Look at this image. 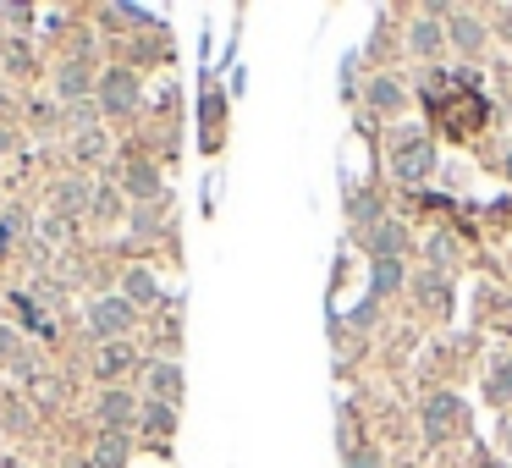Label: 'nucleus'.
Returning <instances> with one entry per match:
<instances>
[{
	"label": "nucleus",
	"mask_w": 512,
	"mask_h": 468,
	"mask_svg": "<svg viewBox=\"0 0 512 468\" xmlns=\"http://www.w3.org/2000/svg\"><path fill=\"white\" fill-rule=\"evenodd\" d=\"M138 105V72L133 67H105L100 78V116H133Z\"/></svg>",
	"instance_id": "obj_2"
},
{
	"label": "nucleus",
	"mask_w": 512,
	"mask_h": 468,
	"mask_svg": "<svg viewBox=\"0 0 512 468\" xmlns=\"http://www.w3.org/2000/svg\"><path fill=\"white\" fill-rule=\"evenodd\" d=\"M144 380H149V402H177L182 397V364H171V358L149 364Z\"/></svg>",
	"instance_id": "obj_3"
},
{
	"label": "nucleus",
	"mask_w": 512,
	"mask_h": 468,
	"mask_svg": "<svg viewBox=\"0 0 512 468\" xmlns=\"http://www.w3.org/2000/svg\"><path fill=\"white\" fill-rule=\"evenodd\" d=\"M100 419L111 424V430H127V424H133V397H127V391H105V397H100Z\"/></svg>",
	"instance_id": "obj_7"
},
{
	"label": "nucleus",
	"mask_w": 512,
	"mask_h": 468,
	"mask_svg": "<svg viewBox=\"0 0 512 468\" xmlns=\"http://www.w3.org/2000/svg\"><path fill=\"white\" fill-rule=\"evenodd\" d=\"M452 39L457 45H479V23L474 17H452Z\"/></svg>",
	"instance_id": "obj_16"
},
{
	"label": "nucleus",
	"mask_w": 512,
	"mask_h": 468,
	"mask_svg": "<svg viewBox=\"0 0 512 468\" xmlns=\"http://www.w3.org/2000/svg\"><path fill=\"white\" fill-rule=\"evenodd\" d=\"M89 336L94 342H127V336H133V303L127 298L89 303Z\"/></svg>",
	"instance_id": "obj_1"
},
{
	"label": "nucleus",
	"mask_w": 512,
	"mask_h": 468,
	"mask_svg": "<svg viewBox=\"0 0 512 468\" xmlns=\"http://www.w3.org/2000/svg\"><path fill=\"white\" fill-rule=\"evenodd\" d=\"M490 391H496V397H512V364L496 369V386H490Z\"/></svg>",
	"instance_id": "obj_19"
},
{
	"label": "nucleus",
	"mask_w": 512,
	"mask_h": 468,
	"mask_svg": "<svg viewBox=\"0 0 512 468\" xmlns=\"http://www.w3.org/2000/svg\"><path fill=\"white\" fill-rule=\"evenodd\" d=\"M397 281H402L397 259H380V265H375V292H397Z\"/></svg>",
	"instance_id": "obj_15"
},
{
	"label": "nucleus",
	"mask_w": 512,
	"mask_h": 468,
	"mask_svg": "<svg viewBox=\"0 0 512 468\" xmlns=\"http://www.w3.org/2000/svg\"><path fill=\"white\" fill-rule=\"evenodd\" d=\"M94 457H100V468H116V463L127 457V441H122V435H105L100 452H94Z\"/></svg>",
	"instance_id": "obj_13"
},
{
	"label": "nucleus",
	"mask_w": 512,
	"mask_h": 468,
	"mask_svg": "<svg viewBox=\"0 0 512 468\" xmlns=\"http://www.w3.org/2000/svg\"><path fill=\"white\" fill-rule=\"evenodd\" d=\"M89 89H94V78H89V67H83V61H67V67H56V94H61V100L83 105V100H89Z\"/></svg>",
	"instance_id": "obj_4"
},
{
	"label": "nucleus",
	"mask_w": 512,
	"mask_h": 468,
	"mask_svg": "<svg viewBox=\"0 0 512 468\" xmlns=\"http://www.w3.org/2000/svg\"><path fill=\"white\" fill-rule=\"evenodd\" d=\"M457 413H463V402H457V397H435L430 408H424V424H430V435H446V430H452L446 419H457Z\"/></svg>",
	"instance_id": "obj_10"
},
{
	"label": "nucleus",
	"mask_w": 512,
	"mask_h": 468,
	"mask_svg": "<svg viewBox=\"0 0 512 468\" xmlns=\"http://www.w3.org/2000/svg\"><path fill=\"white\" fill-rule=\"evenodd\" d=\"M402 243H408V237H402V226H391V221H380V226H375V237H369V248H375L380 259H391Z\"/></svg>",
	"instance_id": "obj_11"
},
{
	"label": "nucleus",
	"mask_w": 512,
	"mask_h": 468,
	"mask_svg": "<svg viewBox=\"0 0 512 468\" xmlns=\"http://www.w3.org/2000/svg\"><path fill=\"white\" fill-rule=\"evenodd\" d=\"M375 105H386V111H397V105H402L397 83H375Z\"/></svg>",
	"instance_id": "obj_18"
},
{
	"label": "nucleus",
	"mask_w": 512,
	"mask_h": 468,
	"mask_svg": "<svg viewBox=\"0 0 512 468\" xmlns=\"http://www.w3.org/2000/svg\"><path fill=\"white\" fill-rule=\"evenodd\" d=\"M144 430L166 441V435L177 430V408H171V402H144Z\"/></svg>",
	"instance_id": "obj_9"
},
{
	"label": "nucleus",
	"mask_w": 512,
	"mask_h": 468,
	"mask_svg": "<svg viewBox=\"0 0 512 468\" xmlns=\"http://www.w3.org/2000/svg\"><path fill=\"white\" fill-rule=\"evenodd\" d=\"M347 468H380V457H375V452H358V457H353V463H347Z\"/></svg>",
	"instance_id": "obj_21"
},
{
	"label": "nucleus",
	"mask_w": 512,
	"mask_h": 468,
	"mask_svg": "<svg viewBox=\"0 0 512 468\" xmlns=\"http://www.w3.org/2000/svg\"><path fill=\"white\" fill-rule=\"evenodd\" d=\"M122 298L133 303V309H144V303H160V281L149 276V270H127V276H122Z\"/></svg>",
	"instance_id": "obj_5"
},
{
	"label": "nucleus",
	"mask_w": 512,
	"mask_h": 468,
	"mask_svg": "<svg viewBox=\"0 0 512 468\" xmlns=\"http://www.w3.org/2000/svg\"><path fill=\"white\" fill-rule=\"evenodd\" d=\"M127 364H133V347L111 342V347H105V353H100V364H94V369H100V375H122Z\"/></svg>",
	"instance_id": "obj_12"
},
{
	"label": "nucleus",
	"mask_w": 512,
	"mask_h": 468,
	"mask_svg": "<svg viewBox=\"0 0 512 468\" xmlns=\"http://www.w3.org/2000/svg\"><path fill=\"white\" fill-rule=\"evenodd\" d=\"M430 166H435V149L430 144H413V149H402V177L408 182H419V177H430Z\"/></svg>",
	"instance_id": "obj_8"
},
{
	"label": "nucleus",
	"mask_w": 512,
	"mask_h": 468,
	"mask_svg": "<svg viewBox=\"0 0 512 468\" xmlns=\"http://www.w3.org/2000/svg\"><path fill=\"white\" fill-rule=\"evenodd\" d=\"M122 188L133 193V199H155V193H160V171L149 166V160H133L127 177H122Z\"/></svg>",
	"instance_id": "obj_6"
},
{
	"label": "nucleus",
	"mask_w": 512,
	"mask_h": 468,
	"mask_svg": "<svg viewBox=\"0 0 512 468\" xmlns=\"http://www.w3.org/2000/svg\"><path fill=\"white\" fill-rule=\"evenodd\" d=\"M83 199H89L83 182H67V188H61V210H83Z\"/></svg>",
	"instance_id": "obj_17"
},
{
	"label": "nucleus",
	"mask_w": 512,
	"mask_h": 468,
	"mask_svg": "<svg viewBox=\"0 0 512 468\" xmlns=\"http://www.w3.org/2000/svg\"><path fill=\"white\" fill-rule=\"evenodd\" d=\"M94 122H100V100H83L67 111V127H94Z\"/></svg>",
	"instance_id": "obj_14"
},
{
	"label": "nucleus",
	"mask_w": 512,
	"mask_h": 468,
	"mask_svg": "<svg viewBox=\"0 0 512 468\" xmlns=\"http://www.w3.org/2000/svg\"><path fill=\"white\" fill-rule=\"evenodd\" d=\"M413 45L430 50V45H435V28H430V23H419V28H413Z\"/></svg>",
	"instance_id": "obj_20"
}]
</instances>
